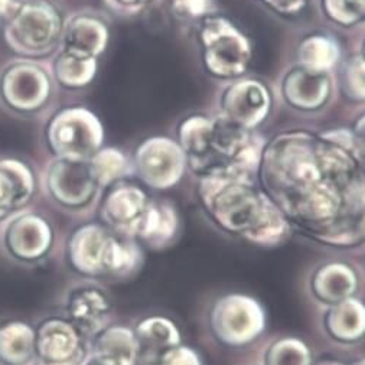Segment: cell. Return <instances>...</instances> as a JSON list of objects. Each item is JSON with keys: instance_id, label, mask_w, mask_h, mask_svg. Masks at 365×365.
<instances>
[{"instance_id": "cell-1", "label": "cell", "mask_w": 365, "mask_h": 365, "mask_svg": "<svg viewBox=\"0 0 365 365\" xmlns=\"http://www.w3.org/2000/svg\"><path fill=\"white\" fill-rule=\"evenodd\" d=\"M264 182L273 204L303 232L336 247L364 238L361 172L341 148L309 136L270 148Z\"/></svg>"}, {"instance_id": "cell-2", "label": "cell", "mask_w": 365, "mask_h": 365, "mask_svg": "<svg viewBox=\"0 0 365 365\" xmlns=\"http://www.w3.org/2000/svg\"><path fill=\"white\" fill-rule=\"evenodd\" d=\"M202 198L212 220L253 245L274 247L290 234V224L273 201L241 180H207Z\"/></svg>"}, {"instance_id": "cell-3", "label": "cell", "mask_w": 365, "mask_h": 365, "mask_svg": "<svg viewBox=\"0 0 365 365\" xmlns=\"http://www.w3.org/2000/svg\"><path fill=\"white\" fill-rule=\"evenodd\" d=\"M68 260L80 274L121 279L139 270L142 252L135 242L110 234L101 225L87 224L71 234Z\"/></svg>"}, {"instance_id": "cell-4", "label": "cell", "mask_w": 365, "mask_h": 365, "mask_svg": "<svg viewBox=\"0 0 365 365\" xmlns=\"http://www.w3.org/2000/svg\"><path fill=\"white\" fill-rule=\"evenodd\" d=\"M63 16L48 0H25L2 28L4 41L18 56L38 59L49 55L61 42Z\"/></svg>"}, {"instance_id": "cell-5", "label": "cell", "mask_w": 365, "mask_h": 365, "mask_svg": "<svg viewBox=\"0 0 365 365\" xmlns=\"http://www.w3.org/2000/svg\"><path fill=\"white\" fill-rule=\"evenodd\" d=\"M182 138L192 162L212 175H225L250 153L249 135L228 123L192 120L184 128Z\"/></svg>"}, {"instance_id": "cell-6", "label": "cell", "mask_w": 365, "mask_h": 365, "mask_svg": "<svg viewBox=\"0 0 365 365\" xmlns=\"http://www.w3.org/2000/svg\"><path fill=\"white\" fill-rule=\"evenodd\" d=\"M52 76L35 59L14 58L0 67V108L9 115L31 118L52 96Z\"/></svg>"}, {"instance_id": "cell-7", "label": "cell", "mask_w": 365, "mask_h": 365, "mask_svg": "<svg viewBox=\"0 0 365 365\" xmlns=\"http://www.w3.org/2000/svg\"><path fill=\"white\" fill-rule=\"evenodd\" d=\"M210 327L220 342L242 346L263 334L266 315L255 297L232 293L215 302L210 314Z\"/></svg>"}, {"instance_id": "cell-8", "label": "cell", "mask_w": 365, "mask_h": 365, "mask_svg": "<svg viewBox=\"0 0 365 365\" xmlns=\"http://www.w3.org/2000/svg\"><path fill=\"white\" fill-rule=\"evenodd\" d=\"M46 142L56 158L87 160L101 142V129L87 110L66 108L49 120Z\"/></svg>"}, {"instance_id": "cell-9", "label": "cell", "mask_w": 365, "mask_h": 365, "mask_svg": "<svg viewBox=\"0 0 365 365\" xmlns=\"http://www.w3.org/2000/svg\"><path fill=\"white\" fill-rule=\"evenodd\" d=\"M2 245L12 259L35 263L51 252L53 228L43 215L22 210L5 220Z\"/></svg>"}, {"instance_id": "cell-10", "label": "cell", "mask_w": 365, "mask_h": 365, "mask_svg": "<svg viewBox=\"0 0 365 365\" xmlns=\"http://www.w3.org/2000/svg\"><path fill=\"white\" fill-rule=\"evenodd\" d=\"M96 176L86 160L55 158L45 170V190L51 200L64 208L86 205L96 190Z\"/></svg>"}, {"instance_id": "cell-11", "label": "cell", "mask_w": 365, "mask_h": 365, "mask_svg": "<svg viewBox=\"0 0 365 365\" xmlns=\"http://www.w3.org/2000/svg\"><path fill=\"white\" fill-rule=\"evenodd\" d=\"M83 341L67 318H46L35 328V356L43 365H74L83 354Z\"/></svg>"}, {"instance_id": "cell-12", "label": "cell", "mask_w": 365, "mask_h": 365, "mask_svg": "<svg viewBox=\"0 0 365 365\" xmlns=\"http://www.w3.org/2000/svg\"><path fill=\"white\" fill-rule=\"evenodd\" d=\"M36 173L26 160L0 156V221L25 210L36 194Z\"/></svg>"}, {"instance_id": "cell-13", "label": "cell", "mask_w": 365, "mask_h": 365, "mask_svg": "<svg viewBox=\"0 0 365 365\" xmlns=\"http://www.w3.org/2000/svg\"><path fill=\"white\" fill-rule=\"evenodd\" d=\"M111 314V300L98 286L76 287L67 300V319L83 338H94L107 327Z\"/></svg>"}, {"instance_id": "cell-14", "label": "cell", "mask_w": 365, "mask_h": 365, "mask_svg": "<svg viewBox=\"0 0 365 365\" xmlns=\"http://www.w3.org/2000/svg\"><path fill=\"white\" fill-rule=\"evenodd\" d=\"M205 31L207 61L212 71L234 76L242 71L249 59L247 45L228 24H212Z\"/></svg>"}, {"instance_id": "cell-15", "label": "cell", "mask_w": 365, "mask_h": 365, "mask_svg": "<svg viewBox=\"0 0 365 365\" xmlns=\"http://www.w3.org/2000/svg\"><path fill=\"white\" fill-rule=\"evenodd\" d=\"M133 334L138 342V362L142 365H158L169 349L182 344L178 327L165 317L142 319Z\"/></svg>"}, {"instance_id": "cell-16", "label": "cell", "mask_w": 365, "mask_h": 365, "mask_svg": "<svg viewBox=\"0 0 365 365\" xmlns=\"http://www.w3.org/2000/svg\"><path fill=\"white\" fill-rule=\"evenodd\" d=\"M359 286L358 273L344 262H329L318 267L311 280V289L317 299L332 307L354 297Z\"/></svg>"}, {"instance_id": "cell-17", "label": "cell", "mask_w": 365, "mask_h": 365, "mask_svg": "<svg viewBox=\"0 0 365 365\" xmlns=\"http://www.w3.org/2000/svg\"><path fill=\"white\" fill-rule=\"evenodd\" d=\"M140 168L149 184L165 188L180 176L182 156L170 142L156 140L143 148L140 153Z\"/></svg>"}, {"instance_id": "cell-18", "label": "cell", "mask_w": 365, "mask_h": 365, "mask_svg": "<svg viewBox=\"0 0 365 365\" xmlns=\"http://www.w3.org/2000/svg\"><path fill=\"white\" fill-rule=\"evenodd\" d=\"M148 205L146 197L139 190L123 188L108 197L103 217L118 232L136 235Z\"/></svg>"}, {"instance_id": "cell-19", "label": "cell", "mask_w": 365, "mask_h": 365, "mask_svg": "<svg viewBox=\"0 0 365 365\" xmlns=\"http://www.w3.org/2000/svg\"><path fill=\"white\" fill-rule=\"evenodd\" d=\"M93 355L106 365H136L138 342L133 329L121 325L106 327L94 338Z\"/></svg>"}, {"instance_id": "cell-20", "label": "cell", "mask_w": 365, "mask_h": 365, "mask_svg": "<svg viewBox=\"0 0 365 365\" xmlns=\"http://www.w3.org/2000/svg\"><path fill=\"white\" fill-rule=\"evenodd\" d=\"M325 329L328 335L342 344L361 341L365 331V312L359 299L349 297L332 305L325 315Z\"/></svg>"}, {"instance_id": "cell-21", "label": "cell", "mask_w": 365, "mask_h": 365, "mask_svg": "<svg viewBox=\"0 0 365 365\" xmlns=\"http://www.w3.org/2000/svg\"><path fill=\"white\" fill-rule=\"evenodd\" d=\"M35 358V328L21 319L0 324V364L28 365Z\"/></svg>"}, {"instance_id": "cell-22", "label": "cell", "mask_w": 365, "mask_h": 365, "mask_svg": "<svg viewBox=\"0 0 365 365\" xmlns=\"http://www.w3.org/2000/svg\"><path fill=\"white\" fill-rule=\"evenodd\" d=\"M63 52L81 58H94L104 46V28L87 16H76L68 21L61 35Z\"/></svg>"}, {"instance_id": "cell-23", "label": "cell", "mask_w": 365, "mask_h": 365, "mask_svg": "<svg viewBox=\"0 0 365 365\" xmlns=\"http://www.w3.org/2000/svg\"><path fill=\"white\" fill-rule=\"evenodd\" d=\"M227 107L232 118L238 123L253 125L262 118L266 111L267 97L263 88L257 84H241L228 93Z\"/></svg>"}, {"instance_id": "cell-24", "label": "cell", "mask_w": 365, "mask_h": 365, "mask_svg": "<svg viewBox=\"0 0 365 365\" xmlns=\"http://www.w3.org/2000/svg\"><path fill=\"white\" fill-rule=\"evenodd\" d=\"M176 217L170 208L148 205L136 235L140 237L148 246L159 249L172 240L176 232Z\"/></svg>"}, {"instance_id": "cell-25", "label": "cell", "mask_w": 365, "mask_h": 365, "mask_svg": "<svg viewBox=\"0 0 365 365\" xmlns=\"http://www.w3.org/2000/svg\"><path fill=\"white\" fill-rule=\"evenodd\" d=\"M96 71L94 58L74 56L61 51L53 61V77L67 88H78L93 78Z\"/></svg>"}, {"instance_id": "cell-26", "label": "cell", "mask_w": 365, "mask_h": 365, "mask_svg": "<svg viewBox=\"0 0 365 365\" xmlns=\"http://www.w3.org/2000/svg\"><path fill=\"white\" fill-rule=\"evenodd\" d=\"M263 362L264 365H314V354L305 341L286 336L267 348Z\"/></svg>"}, {"instance_id": "cell-27", "label": "cell", "mask_w": 365, "mask_h": 365, "mask_svg": "<svg viewBox=\"0 0 365 365\" xmlns=\"http://www.w3.org/2000/svg\"><path fill=\"white\" fill-rule=\"evenodd\" d=\"M327 80L312 73H297L292 81H287V96L293 103L302 104L303 96L307 94V107L318 106L327 96Z\"/></svg>"}, {"instance_id": "cell-28", "label": "cell", "mask_w": 365, "mask_h": 365, "mask_svg": "<svg viewBox=\"0 0 365 365\" xmlns=\"http://www.w3.org/2000/svg\"><path fill=\"white\" fill-rule=\"evenodd\" d=\"M303 61L311 67V71H318L331 67L335 61V46L325 39H309L303 45Z\"/></svg>"}, {"instance_id": "cell-29", "label": "cell", "mask_w": 365, "mask_h": 365, "mask_svg": "<svg viewBox=\"0 0 365 365\" xmlns=\"http://www.w3.org/2000/svg\"><path fill=\"white\" fill-rule=\"evenodd\" d=\"M158 365H202V361L195 349L179 344L169 349Z\"/></svg>"}, {"instance_id": "cell-30", "label": "cell", "mask_w": 365, "mask_h": 365, "mask_svg": "<svg viewBox=\"0 0 365 365\" xmlns=\"http://www.w3.org/2000/svg\"><path fill=\"white\" fill-rule=\"evenodd\" d=\"M328 9L331 14L344 22H351L362 16V0H328Z\"/></svg>"}, {"instance_id": "cell-31", "label": "cell", "mask_w": 365, "mask_h": 365, "mask_svg": "<svg viewBox=\"0 0 365 365\" xmlns=\"http://www.w3.org/2000/svg\"><path fill=\"white\" fill-rule=\"evenodd\" d=\"M25 0H0V26H5L21 9Z\"/></svg>"}, {"instance_id": "cell-32", "label": "cell", "mask_w": 365, "mask_h": 365, "mask_svg": "<svg viewBox=\"0 0 365 365\" xmlns=\"http://www.w3.org/2000/svg\"><path fill=\"white\" fill-rule=\"evenodd\" d=\"M267 2L274 5L280 11H289V9H296L302 4V0H267Z\"/></svg>"}, {"instance_id": "cell-33", "label": "cell", "mask_w": 365, "mask_h": 365, "mask_svg": "<svg viewBox=\"0 0 365 365\" xmlns=\"http://www.w3.org/2000/svg\"><path fill=\"white\" fill-rule=\"evenodd\" d=\"M80 365H106V364H103L100 359H97L93 354H90Z\"/></svg>"}, {"instance_id": "cell-34", "label": "cell", "mask_w": 365, "mask_h": 365, "mask_svg": "<svg viewBox=\"0 0 365 365\" xmlns=\"http://www.w3.org/2000/svg\"><path fill=\"white\" fill-rule=\"evenodd\" d=\"M120 2H123V4H142V2H145V0H120Z\"/></svg>"}, {"instance_id": "cell-35", "label": "cell", "mask_w": 365, "mask_h": 365, "mask_svg": "<svg viewBox=\"0 0 365 365\" xmlns=\"http://www.w3.org/2000/svg\"><path fill=\"white\" fill-rule=\"evenodd\" d=\"M319 365H344V364H339V362H332V361H328V362H321Z\"/></svg>"}]
</instances>
